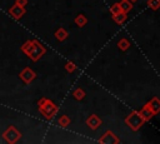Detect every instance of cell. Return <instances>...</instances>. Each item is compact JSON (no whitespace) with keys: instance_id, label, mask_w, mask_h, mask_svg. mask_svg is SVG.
Returning <instances> with one entry per match:
<instances>
[{"instance_id":"1","label":"cell","mask_w":160,"mask_h":144,"mask_svg":"<svg viewBox=\"0 0 160 144\" xmlns=\"http://www.w3.org/2000/svg\"><path fill=\"white\" fill-rule=\"evenodd\" d=\"M18 133H19V131H18L14 126H10V128L8 129V131L4 133V138H5L9 143H14V141H16V140L20 138V136H16V135L14 136V134H18Z\"/></svg>"},{"instance_id":"2","label":"cell","mask_w":160,"mask_h":144,"mask_svg":"<svg viewBox=\"0 0 160 144\" xmlns=\"http://www.w3.org/2000/svg\"><path fill=\"white\" fill-rule=\"evenodd\" d=\"M9 13L11 14V16L12 18H15V19H19V18H21L22 15H24V13H25V10L22 9V6L21 5H19V4H15L10 10H9Z\"/></svg>"},{"instance_id":"3","label":"cell","mask_w":160,"mask_h":144,"mask_svg":"<svg viewBox=\"0 0 160 144\" xmlns=\"http://www.w3.org/2000/svg\"><path fill=\"white\" fill-rule=\"evenodd\" d=\"M128 123L134 128V129H138L140 125H141V123H142V118H141V114L140 115H136V114H134V115H131V116H129L128 118Z\"/></svg>"},{"instance_id":"4","label":"cell","mask_w":160,"mask_h":144,"mask_svg":"<svg viewBox=\"0 0 160 144\" xmlns=\"http://www.w3.org/2000/svg\"><path fill=\"white\" fill-rule=\"evenodd\" d=\"M20 76H21V79H24L25 81H30V80L34 78V73L30 71L29 69H25V70L20 74Z\"/></svg>"}]
</instances>
